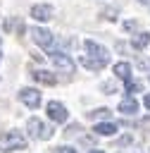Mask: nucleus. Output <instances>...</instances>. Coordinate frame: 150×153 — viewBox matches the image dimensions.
Returning a JSON list of instances; mask_svg holds the SVG:
<instances>
[{"label": "nucleus", "mask_w": 150, "mask_h": 153, "mask_svg": "<svg viewBox=\"0 0 150 153\" xmlns=\"http://www.w3.org/2000/svg\"><path fill=\"white\" fill-rule=\"evenodd\" d=\"M83 48H86V55L81 57V62L88 67V69H102L107 62H110V50L105 48V45H100V43H95V41H86L83 43Z\"/></svg>", "instance_id": "f257e3e1"}, {"label": "nucleus", "mask_w": 150, "mask_h": 153, "mask_svg": "<svg viewBox=\"0 0 150 153\" xmlns=\"http://www.w3.org/2000/svg\"><path fill=\"white\" fill-rule=\"evenodd\" d=\"M26 148V136L19 134L17 129H10L5 134H0V153H12V151H21Z\"/></svg>", "instance_id": "f03ea898"}, {"label": "nucleus", "mask_w": 150, "mask_h": 153, "mask_svg": "<svg viewBox=\"0 0 150 153\" xmlns=\"http://www.w3.org/2000/svg\"><path fill=\"white\" fill-rule=\"evenodd\" d=\"M26 131H29V136L31 139H40V141H48L50 136H52V129H50V124H45L40 117H29V122H26Z\"/></svg>", "instance_id": "7ed1b4c3"}, {"label": "nucleus", "mask_w": 150, "mask_h": 153, "mask_svg": "<svg viewBox=\"0 0 150 153\" xmlns=\"http://www.w3.org/2000/svg\"><path fill=\"white\" fill-rule=\"evenodd\" d=\"M48 53H50V57H52V62H55V67H57L60 72H74V69H76V62H74L67 53L55 50V48H48Z\"/></svg>", "instance_id": "20e7f679"}, {"label": "nucleus", "mask_w": 150, "mask_h": 153, "mask_svg": "<svg viewBox=\"0 0 150 153\" xmlns=\"http://www.w3.org/2000/svg\"><path fill=\"white\" fill-rule=\"evenodd\" d=\"M31 38H33L36 45H40V48H45V50L55 45V33L48 31V29H43V26H33V29H31Z\"/></svg>", "instance_id": "39448f33"}, {"label": "nucleus", "mask_w": 150, "mask_h": 153, "mask_svg": "<svg viewBox=\"0 0 150 153\" xmlns=\"http://www.w3.org/2000/svg\"><path fill=\"white\" fill-rule=\"evenodd\" d=\"M45 112H48V117H50L52 122H57V124H62V122H67V120H69L67 108H64L62 103H57V100H50V103L45 105Z\"/></svg>", "instance_id": "423d86ee"}, {"label": "nucleus", "mask_w": 150, "mask_h": 153, "mask_svg": "<svg viewBox=\"0 0 150 153\" xmlns=\"http://www.w3.org/2000/svg\"><path fill=\"white\" fill-rule=\"evenodd\" d=\"M52 14H55V10H52V5H48V2H38V5L31 7V17H33L36 22H50Z\"/></svg>", "instance_id": "0eeeda50"}, {"label": "nucleus", "mask_w": 150, "mask_h": 153, "mask_svg": "<svg viewBox=\"0 0 150 153\" xmlns=\"http://www.w3.org/2000/svg\"><path fill=\"white\" fill-rule=\"evenodd\" d=\"M19 100H21L26 108L36 110V108L40 105V91H36V88H21V91H19Z\"/></svg>", "instance_id": "6e6552de"}, {"label": "nucleus", "mask_w": 150, "mask_h": 153, "mask_svg": "<svg viewBox=\"0 0 150 153\" xmlns=\"http://www.w3.org/2000/svg\"><path fill=\"white\" fill-rule=\"evenodd\" d=\"M31 79L38 81V84H45V86L57 84V74L50 72V69H36V72H31Z\"/></svg>", "instance_id": "1a4fd4ad"}, {"label": "nucleus", "mask_w": 150, "mask_h": 153, "mask_svg": "<svg viewBox=\"0 0 150 153\" xmlns=\"http://www.w3.org/2000/svg\"><path fill=\"white\" fill-rule=\"evenodd\" d=\"M119 112H121V115H136V112H138V100H136L133 96L121 98V103H119Z\"/></svg>", "instance_id": "9d476101"}, {"label": "nucleus", "mask_w": 150, "mask_h": 153, "mask_svg": "<svg viewBox=\"0 0 150 153\" xmlns=\"http://www.w3.org/2000/svg\"><path fill=\"white\" fill-rule=\"evenodd\" d=\"M117 122H98L95 127H93V131L95 134H100V136H114L117 134Z\"/></svg>", "instance_id": "9b49d317"}, {"label": "nucleus", "mask_w": 150, "mask_h": 153, "mask_svg": "<svg viewBox=\"0 0 150 153\" xmlns=\"http://www.w3.org/2000/svg\"><path fill=\"white\" fill-rule=\"evenodd\" d=\"M131 45H133L136 50H145V48L150 45V33H148V31L136 33V36H133V41H131Z\"/></svg>", "instance_id": "f8f14e48"}, {"label": "nucleus", "mask_w": 150, "mask_h": 153, "mask_svg": "<svg viewBox=\"0 0 150 153\" xmlns=\"http://www.w3.org/2000/svg\"><path fill=\"white\" fill-rule=\"evenodd\" d=\"M114 76L117 79H124V81L131 79V65L129 62H117L114 65Z\"/></svg>", "instance_id": "ddd939ff"}, {"label": "nucleus", "mask_w": 150, "mask_h": 153, "mask_svg": "<svg viewBox=\"0 0 150 153\" xmlns=\"http://www.w3.org/2000/svg\"><path fill=\"white\" fill-rule=\"evenodd\" d=\"M140 86H143L140 81H133V79H126V93H129V96H133L136 91H140Z\"/></svg>", "instance_id": "4468645a"}, {"label": "nucleus", "mask_w": 150, "mask_h": 153, "mask_svg": "<svg viewBox=\"0 0 150 153\" xmlns=\"http://www.w3.org/2000/svg\"><path fill=\"white\" fill-rule=\"evenodd\" d=\"M88 117L90 120H95V117H110V108H98V110H93V112H88Z\"/></svg>", "instance_id": "2eb2a0df"}, {"label": "nucleus", "mask_w": 150, "mask_h": 153, "mask_svg": "<svg viewBox=\"0 0 150 153\" xmlns=\"http://www.w3.org/2000/svg\"><path fill=\"white\" fill-rule=\"evenodd\" d=\"M138 67L145 69V72H150V60H143V57H140V60H138Z\"/></svg>", "instance_id": "dca6fc26"}, {"label": "nucleus", "mask_w": 150, "mask_h": 153, "mask_svg": "<svg viewBox=\"0 0 150 153\" xmlns=\"http://www.w3.org/2000/svg\"><path fill=\"white\" fill-rule=\"evenodd\" d=\"M55 153H76V148H71V146H62V148H57Z\"/></svg>", "instance_id": "f3484780"}, {"label": "nucleus", "mask_w": 150, "mask_h": 153, "mask_svg": "<svg viewBox=\"0 0 150 153\" xmlns=\"http://www.w3.org/2000/svg\"><path fill=\"white\" fill-rule=\"evenodd\" d=\"M143 105H145V108H148V110H150V93H148V96H145V98H143Z\"/></svg>", "instance_id": "a211bd4d"}, {"label": "nucleus", "mask_w": 150, "mask_h": 153, "mask_svg": "<svg viewBox=\"0 0 150 153\" xmlns=\"http://www.w3.org/2000/svg\"><path fill=\"white\" fill-rule=\"evenodd\" d=\"M138 2H140V5H150V0H138Z\"/></svg>", "instance_id": "6ab92c4d"}, {"label": "nucleus", "mask_w": 150, "mask_h": 153, "mask_svg": "<svg viewBox=\"0 0 150 153\" xmlns=\"http://www.w3.org/2000/svg\"><path fill=\"white\" fill-rule=\"evenodd\" d=\"M88 153H102V151H100V148H93V151H88Z\"/></svg>", "instance_id": "aec40b11"}, {"label": "nucleus", "mask_w": 150, "mask_h": 153, "mask_svg": "<svg viewBox=\"0 0 150 153\" xmlns=\"http://www.w3.org/2000/svg\"><path fill=\"white\" fill-rule=\"evenodd\" d=\"M0 60H2V55H0Z\"/></svg>", "instance_id": "412c9836"}]
</instances>
